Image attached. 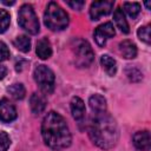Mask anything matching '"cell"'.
Returning <instances> with one entry per match:
<instances>
[{
    "label": "cell",
    "mask_w": 151,
    "mask_h": 151,
    "mask_svg": "<svg viewBox=\"0 0 151 151\" xmlns=\"http://www.w3.org/2000/svg\"><path fill=\"white\" fill-rule=\"evenodd\" d=\"M41 136L45 144L53 150H63L70 146L72 137L65 119L57 112H48L41 124Z\"/></svg>",
    "instance_id": "cell-1"
},
{
    "label": "cell",
    "mask_w": 151,
    "mask_h": 151,
    "mask_svg": "<svg viewBox=\"0 0 151 151\" xmlns=\"http://www.w3.org/2000/svg\"><path fill=\"white\" fill-rule=\"evenodd\" d=\"M88 134L92 142L104 150H110L116 146L119 138L117 123L106 112L94 113L90 123Z\"/></svg>",
    "instance_id": "cell-2"
},
{
    "label": "cell",
    "mask_w": 151,
    "mask_h": 151,
    "mask_svg": "<svg viewBox=\"0 0 151 151\" xmlns=\"http://www.w3.org/2000/svg\"><path fill=\"white\" fill-rule=\"evenodd\" d=\"M44 22L52 31H61L68 25V14L57 2L51 1L44 13Z\"/></svg>",
    "instance_id": "cell-3"
},
{
    "label": "cell",
    "mask_w": 151,
    "mask_h": 151,
    "mask_svg": "<svg viewBox=\"0 0 151 151\" xmlns=\"http://www.w3.org/2000/svg\"><path fill=\"white\" fill-rule=\"evenodd\" d=\"M18 24L29 34H37L39 32V20L31 5L26 4L20 7L18 14Z\"/></svg>",
    "instance_id": "cell-4"
},
{
    "label": "cell",
    "mask_w": 151,
    "mask_h": 151,
    "mask_svg": "<svg viewBox=\"0 0 151 151\" xmlns=\"http://www.w3.org/2000/svg\"><path fill=\"white\" fill-rule=\"evenodd\" d=\"M33 77H34V80L38 84L39 88L44 93L48 94V93H52L53 92L55 77H54L53 71L50 67H47L46 65H39V66H37L35 70H34Z\"/></svg>",
    "instance_id": "cell-5"
},
{
    "label": "cell",
    "mask_w": 151,
    "mask_h": 151,
    "mask_svg": "<svg viewBox=\"0 0 151 151\" xmlns=\"http://www.w3.org/2000/svg\"><path fill=\"white\" fill-rule=\"evenodd\" d=\"M74 63L78 67H87L94 59V54L91 45L85 40H77L73 46Z\"/></svg>",
    "instance_id": "cell-6"
},
{
    "label": "cell",
    "mask_w": 151,
    "mask_h": 151,
    "mask_svg": "<svg viewBox=\"0 0 151 151\" xmlns=\"http://www.w3.org/2000/svg\"><path fill=\"white\" fill-rule=\"evenodd\" d=\"M116 34L114 32V27L111 22H105V24H101L100 26H98L96 29H94V40L97 42L98 46L103 47L105 44H106V40L112 38L113 35Z\"/></svg>",
    "instance_id": "cell-7"
},
{
    "label": "cell",
    "mask_w": 151,
    "mask_h": 151,
    "mask_svg": "<svg viewBox=\"0 0 151 151\" xmlns=\"http://www.w3.org/2000/svg\"><path fill=\"white\" fill-rule=\"evenodd\" d=\"M113 8V1H94L90 7V17L92 20H98L107 15Z\"/></svg>",
    "instance_id": "cell-8"
},
{
    "label": "cell",
    "mask_w": 151,
    "mask_h": 151,
    "mask_svg": "<svg viewBox=\"0 0 151 151\" xmlns=\"http://www.w3.org/2000/svg\"><path fill=\"white\" fill-rule=\"evenodd\" d=\"M17 110L14 105L7 100V99H1L0 100V120L4 123H11L17 118Z\"/></svg>",
    "instance_id": "cell-9"
},
{
    "label": "cell",
    "mask_w": 151,
    "mask_h": 151,
    "mask_svg": "<svg viewBox=\"0 0 151 151\" xmlns=\"http://www.w3.org/2000/svg\"><path fill=\"white\" fill-rule=\"evenodd\" d=\"M133 144L138 150L149 151L151 147V138L149 131H138L133 136Z\"/></svg>",
    "instance_id": "cell-10"
},
{
    "label": "cell",
    "mask_w": 151,
    "mask_h": 151,
    "mask_svg": "<svg viewBox=\"0 0 151 151\" xmlns=\"http://www.w3.org/2000/svg\"><path fill=\"white\" fill-rule=\"evenodd\" d=\"M29 106H31V111H32L34 114L41 113V112L45 110V107H46V98H45V96L34 92V93L31 96Z\"/></svg>",
    "instance_id": "cell-11"
},
{
    "label": "cell",
    "mask_w": 151,
    "mask_h": 151,
    "mask_svg": "<svg viewBox=\"0 0 151 151\" xmlns=\"http://www.w3.org/2000/svg\"><path fill=\"white\" fill-rule=\"evenodd\" d=\"M35 52H37L38 57L42 60L48 59L52 55V46H51V42L48 41L47 38H42L37 42Z\"/></svg>",
    "instance_id": "cell-12"
},
{
    "label": "cell",
    "mask_w": 151,
    "mask_h": 151,
    "mask_svg": "<svg viewBox=\"0 0 151 151\" xmlns=\"http://www.w3.org/2000/svg\"><path fill=\"white\" fill-rule=\"evenodd\" d=\"M71 112L76 120H81L85 117V104L79 97H73L71 100Z\"/></svg>",
    "instance_id": "cell-13"
},
{
    "label": "cell",
    "mask_w": 151,
    "mask_h": 151,
    "mask_svg": "<svg viewBox=\"0 0 151 151\" xmlns=\"http://www.w3.org/2000/svg\"><path fill=\"white\" fill-rule=\"evenodd\" d=\"M119 51L126 59H133L137 55V46L131 40H123L119 44Z\"/></svg>",
    "instance_id": "cell-14"
},
{
    "label": "cell",
    "mask_w": 151,
    "mask_h": 151,
    "mask_svg": "<svg viewBox=\"0 0 151 151\" xmlns=\"http://www.w3.org/2000/svg\"><path fill=\"white\" fill-rule=\"evenodd\" d=\"M88 104H90L91 110L94 113L105 112V110H106V99L101 94H93V96H91L90 99H88Z\"/></svg>",
    "instance_id": "cell-15"
},
{
    "label": "cell",
    "mask_w": 151,
    "mask_h": 151,
    "mask_svg": "<svg viewBox=\"0 0 151 151\" xmlns=\"http://www.w3.org/2000/svg\"><path fill=\"white\" fill-rule=\"evenodd\" d=\"M113 20L117 25V27L123 32V33H129V24L125 19V15H124V12L120 7L116 8L114 13H113Z\"/></svg>",
    "instance_id": "cell-16"
},
{
    "label": "cell",
    "mask_w": 151,
    "mask_h": 151,
    "mask_svg": "<svg viewBox=\"0 0 151 151\" xmlns=\"http://www.w3.org/2000/svg\"><path fill=\"white\" fill-rule=\"evenodd\" d=\"M100 63H101V66L104 67V70L106 71V73L109 76H114L116 74V72H117V64H116V60L113 58H111L107 54L101 55Z\"/></svg>",
    "instance_id": "cell-17"
},
{
    "label": "cell",
    "mask_w": 151,
    "mask_h": 151,
    "mask_svg": "<svg viewBox=\"0 0 151 151\" xmlns=\"http://www.w3.org/2000/svg\"><path fill=\"white\" fill-rule=\"evenodd\" d=\"M13 44L21 52L26 53V52H28L31 50V40H29V38L27 35H19V37H17L14 39Z\"/></svg>",
    "instance_id": "cell-18"
},
{
    "label": "cell",
    "mask_w": 151,
    "mask_h": 151,
    "mask_svg": "<svg viewBox=\"0 0 151 151\" xmlns=\"http://www.w3.org/2000/svg\"><path fill=\"white\" fill-rule=\"evenodd\" d=\"M7 91L17 100L22 99L25 97V94H26V90H25V87H24L22 84H13V85H11L7 88Z\"/></svg>",
    "instance_id": "cell-19"
},
{
    "label": "cell",
    "mask_w": 151,
    "mask_h": 151,
    "mask_svg": "<svg viewBox=\"0 0 151 151\" xmlns=\"http://www.w3.org/2000/svg\"><path fill=\"white\" fill-rule=\"evenodd\" d=\"M124 9L127 13V15L132 19H134L139 12H140V5L138 2H125L124 4Z\"/></svg>",
    "instance_id": "cell-20"
},
{
    "label": "cell",
    "mask_w": 151,
    "mask_h": 151,
    "mask_svg": "<svg viewBox=\"0 0 151 151\" xmlns=\"http://www.w3.org/2000/svg\"><path fill=\"white\" fill-rule=\"evenodd\" d=\"M11 22V18H9V13L6 9H0V33H4Z\"/></svg>",
    "instance_id": "cell-21"
},
{
    "label": "cell",
    "mask_w": 151,
    "mask_h": 151,
    "mask_svg": "<svg viewBox=\"0 0 151 151\" xmlns=\"http://www.w3.org/2000/svg\"><path fill=\"white\" fill-rule=\"evenodd\" d=\"M137 34H138V38H139L142 41H144L145 44H150L151 38H150V26H149V25L140 27V28L138 29Z\"/></svg>",
    "instance_id": "cell-22"
},
{
    "label": "cell",
    "mask_w": 151,
    "mask_h": 151,
    "mask_svg": "<svg viewBox=\"0 0 151 151\" xmlns=\"http://www.w3.org/2000/svg\"><path fill=\"white\" fill-rule=\"evenodd\" d=\"M126 76L131 81H139L142 79V72L136 67H127Z\"/></svg>",
    "instance_id": "cell-23"
},
{
    "label": "cell",
    "mask_w": 151,
    "mask_h": 151,
    "mask_svg": "<svg viewBox=\"0 0 151 151\" xmlns=\"http://www.w3.org/2000/svg\"><path fill=\"white\" fill-rule=\"evenodd\" d=\"M11 145V138L6 132H0V151H7Z\"/></svg>",
    "instance_id": "cell-24"
},
{
    "label": "cell",
    "mask_w": 151,
    "mask_h": 151,
    "mask_svg": "<svg viewBox=\"0 0 151 151\" xmlns=\"http://www.w3.org/2000/svg\"><path fill=\"white\" fill-rule=\"evenodd\" d=\"M8 57H9V50L7 45L4 41H0V61L8 59Z\"/></svg>",
    "instance_id": "cell-25"
},
{
    "label": "cell",
    "mask_w": 151,
    "mask_h": 151,
    "mask_svg": "<svg viewBox=\"0 0 151 151\" xmlns=\"http://www.w3.org/2000/svg\"><path fill=\"white\" fill-rule=\"evenodd\" d=\"M67 5H68L70 7H72L73 9L80 11V9L84 7L85 2H84V1H67Z\"/></svg>",
    "instance_id": "cell-26"
},
{
    "label": "cell",
    "mask_w": 151,
    "mask_h": 151,
    "mask_svg": "<svg viewBox=\"0 0 151 151\" xmlns=\"http://www.w3.org/2000/svg\"><path fill=\"white\" fill-rule=\"evenodd\" d=\"M6 74H7V68L4 65H0V79H4Z\"/></svg>",
    "instance_id": "cell-27"
},
{
    "label": "cell",
    "mask_w": 151,
    "mask_h": 151,
    "mask_svg": "<svg viewBox=\"0 0 151 151\" xmlns=\"http://www.w3.org/2000/svg\"><path fill=\"white\" fill-rule=\"evenodd\" d=\"M2 2H4L5 5H14V1H9V2H8V1H2Z\"/></svg>",
    "instance_id": "cell-28"
},
{
    "label": "cell",
    "mask_w": 151,
    "mask_h": 151,
    "mask_svg": "<svg viewBox=\"0 0 151 151\" xmlns=\"http://www.w3.org/2000/svg\"><path fill=\"white\" fill-rule=\"evenodd\" d=\"M145 6H146L147 8H150V2H145Z\"/></svg>",
    "instance_id": "cell-29"
}]
</instances>
